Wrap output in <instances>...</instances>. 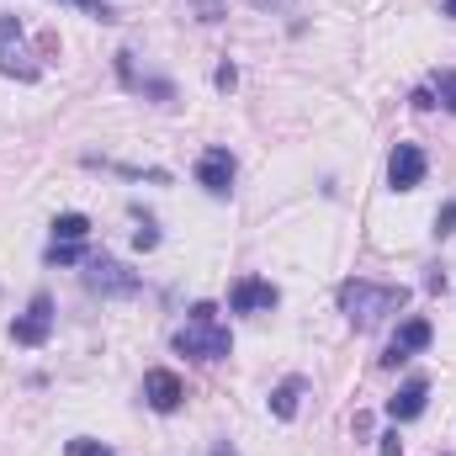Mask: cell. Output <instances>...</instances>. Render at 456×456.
I'll return each instance as SVG.
<instances>
[{"mask_svg": "<svg viewBox=\"0 0 456 456\" xmlns=\"http://www.w3.org/2000/svg\"><path fill=\"white\" fill-rule=\"evenodd\" d=\"M0 75H11V80H37L43 75L27 53V37H21L16 16H0Z\"/></svg>", "mask_w": 456, "mask_h": 456, "instance_id": "4", "label": "cell"}, {"mask_svg": "<svg viewBox=\"0 0 456 456\" xmlns=\"http://www.w3.org/2000/svg\"><path fill=\"white\" fill-rule=\"evenodd\" d=\"M64 456H112V452H107L102 441H69V452Z\"/></svg>", "mask_w": 456, "mask_h": 456, "instance_id": "17", "label": "cell"}, {"mask_svg": "<svg viewBox=\"0 0 456 456\" xmlns=\"http://www.w3.org/2000/svg\"><path fill=\"white\" fill-rule=\"evenodd\" d=\"M197 181H202L213 197H228V191H233V154H228V149H208V154L197 159Z\"/></svg>", "mask_w": 456, "mask_h": 456, "instance_id": "10", "label": "cell"}, {"mask_svg": "<svg viewBox=\"0 0 456 456\" xmlns=\"http://www.w3.org/2000/svg\"><path fill=\"white\" fill-rule=\"evenodd\" d=\"M382 456H403V441H398V430H387V436H382Z\"/></svg>", "mask_w": 456, "mask_h": 456, "instance_id": "21", "label": "cell"}, {"mask_svg": "<svg viewBox=\"0 0 456 456\" xmlns=\"http://www.w3.org/2000/svg\"><path fill=\"white\" fill-rule=\"evenodd\" d=\"M425 149L419 143H398L393 149V159H387V181H393V191H414L419 181H425Z\"/></svg>", "mask_w": 456, "mask_h": 456, "instance_id": "7", "label": "cell"}, {"mask_svg": "<svg viewBox=\"0 0 456 456\" xmlns=\"http://www.w3.org/2000/svg\"><path fill=\"white\" fill-rule=\"evenodd\" d=\"M233 80H239V75H233V64H218V75H213V86H218V91H233Z\"/></svg>", "mask_w": 456, "mask_h": 456, "instance_id": "20", "label": "cell"}, {"mask_svg": "<svg viewBox=\"0 0 456 456\" xmlns=\"http://www.w3.org/2000/svg\"><path fill=\"white\" fill-rule=\"evenodd\" d=\"M436 96H441L446 112H456V69H441V75H436Z\"/></svg>", "mask_w": 456, "mask_h": 456, "instance_id": "15", "label": "cell"}, {"mask_svg": "<svg viewBox=\"0 0 456 456\" xmlns=\"http://www.w3.org/2000/svg\"><path fill=\"white\" fill-rule=\"evenodd\" d=\"M441 16H456V0H446V5H441Z\"/></svg>", "mask_w": 456, "mask_h": 456, "instance_id": "23", "label": "cell"}, {"mask_svg": "<svg viewBox=\"0 0 456 456\" xmlns=\"http://www.w3.org/2000/svg\"><path fill=\"white\" fill-rule=\"evenodd\" d=\"M303 387H308L303 377H287V382H276V387H271V414H276V419H292V414H297V398H303Z\"/></svg>", "mask_w": 456, "mask_h": 456, "instance_id": "12", "label": "cell"}, {"mask_svg": "<svg viewBox=\"0 0 456 456\" xmlns=\"http://www.w3.org/2000/svg\"><path fill=\"white\" fill-rule=\"evenodd\" d=\"M86 233H91V218H86V213H59V218H53V239L86 244Z\"/></svg>", "mask_w": 456, "mask_h": 456, "instance_id": "13", "label": "cell"}, {"mask_svg": "<svg viewBox=\"0 0 456 456\" xmlns=\"http://www.w3.org/2000/svg\"><path fill=\"white\" fill-rule=\"evenodd\" d=\"M48 330H53V297H48V292H37V297L27 303V314H21V319L11 324V340L32 350V345L48 340Z\"/></svg>", "mask_w": 456, "mask_h": 456, "instance_id": "6", "label": "cell"}, {"mask_svg": "<svg viewBox=\"0 0 456 456\" xmlns=\"http://www.w3.org/2000/svg\"><path fill=\"white\" fill-rule=\"evenodd\" d=\"M425 345H430V319H403L398 335H393V345H387V355H382V366H398V361L419 355Z\"/></svg>", "mask_w": 456, "mask_h": 456, "instance_id": "9", "label": "cell"}, {"mask_svg": "<svg viewBox=\"0 0 456 456\" xmlns=\"http://www.w3.org/2000/svg\"><path fill=\"white\" fill-rule=\"evenodd\" d=\"M133 244H138V249H154V244H159V228H154L149 218H143V228L133 233Z\"/></svg>", "mask_w": 456, "mask_h": 456, "instance_id": "18", "label": "cell"}, {"mask_svg": "<svg viewBox=\"0 0 456 456\" xmlns=\"http://www.w3.org/2000/svg\"><path fill=\"white\" fill-rule=\"evenodd\" d=\"M403 303H409V287H393V281H366V276H355V281L340 287V308L355 330H377V324H382L387 314H398Z\"/></svg>", "mask_w": 456, "mask_h": 456, "instance_id": "1", "label": "cell"}, {"mask_svg": "<svg viewBox=\"0 0 456 456\" xmlns=\"http://www.w3.org/2000/svg\"><path fill=\"white\" fill-rule=\"evenodd\" d=\"M143 403H149L154 414H175V409L186 403V382H181L170 366H154V371H143Z\"/></svg>", "mask_w": 456, "mask_h": 456, "instance_id": "5", "label": "cell"}, {"mask_svg": "<svg viewBox=\"0 0 456 456\" xmlns=\"http://www.w3.org/2000/svg\"><path fill=\"white\" fill-rule=\"evenodd\" d=\"M456 228V202H446V208H441V213H436V233H441V239H446V233H452Z\"/></svg>", "mask_w": 456, "mask_h": 456, "instance_id": "19", "label": "cell"}, {"mask_svg": "<svg viewBox=\"0 0 456 456\" xmlns=\"http://www.w3.org/2000/svg\"><path fill=\"white\" fill-rule=\"evenodd\" d=\"M86 292H91V297H133V292H138V271H127L112 255H96V260L86 265Z\"/></svg>", "mask_w": 456, "mask_h": 456, "instance_id": "3", "label": "cell"}, {"mask_svg": "<svg viewBox=\"0 0 456 456\" xmlns=\"http://www.w3.org/2000/svg\"><path fill=\"white\" fill-rule=\"evenodd\" d=\"M249 5H260V11H292V0H249Z\"/></svg>", "mask_w": 456, "mask_h": 456, "instance_id": "22", "label": "cell"}, {"mask_svg": "<svg viewBox=\"0 0 456 456\" xmlns=\"http://www.w3.org/2000/svg\"><path fill=\"white\" fill-rule=\"evenodd\" d=\"M75 260H86L80 244H69V239H53V244H48V265H75Z\"/></svg>", "mask_w": 456, "mask_h": 456, "instance_id": "14", "label": "cell"}, {"mask_svg": "<svg viewBox=\"0 0 456 456\" xmlns=\"http://www.w3.org/2000/svg\"><path fill=\"white\" fill-rule=\"evenodd\" d=\"M69 5H80V11H91V16H96V21H117L112 0H69Z\"/></svg>", "mask_w": 456, "mask_h": 456, "instance_id": "16", "label": "cell"}, {"mask_svg": "<svg viewBox=\"0 0 456 456\" xmlns=\"http://www.w3.org/2000/svg\"><path fill=\"white\" fill-rule=\"evenodd\" d=\"M425 403H430V382H425V377H409V382L387 398V419H398V425H403V419H419Z\"/></svg>", "mask_w": 456, "mask_h": 456, "instance_id": "11", "label": "cell"}, {"mask_svg": "<svg viewBox=\"0 0 456 456\" xmlns=\"http://www.w3.org/2000/svg\"><path fill=\"white\" fill-rule=\"evenodd\" d=\"M281 303V292L271 287V281H260V276H244V281H233V292H228V308L233 314H271Z\"/></svg>", "mask_w": 456, "mask_h": 456, "instance_id": "8", "label": "cell"}, {"mask_svg": "<svg viewBox=\"0 0 456 456\" xmlns=\"http://www.w3.org/2000/svg\"><path fill=\"white\" fill-rule=\"evenodd\" d=\"M175 350L181 355H191V361H224L233 340H228V330L218 324V308L213 303H197L191 308V319L175 330Z\"/></svg>", "mask_w": 456, "mask_h": 456, "instance_id": "2", "label": "cell"}]
</instances>
